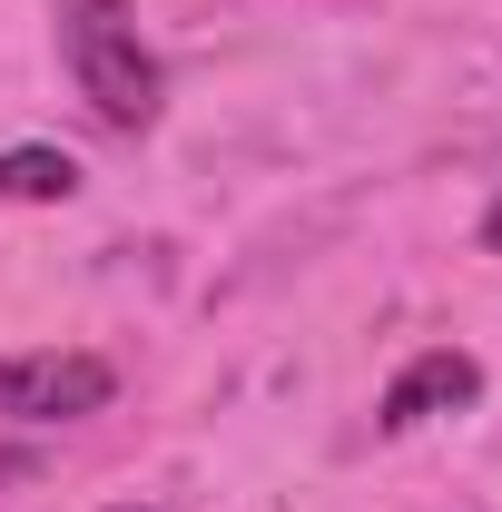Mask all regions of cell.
Instances as JSON below:
<instances>
[{
  "label": "cell",
  "instance_id": "cell-6",
  "mask_svg": "<svg viewBox=\"0 0 502 512\" xmlns=\"http://www.w3.org/2000/svg\"><path fill=\"white\" fill-rule=\"evenodd\" d=\"M119 512H148V503H119Z\"/></svg>",
  "mask_w": 502,
  "mask_h": 512
},
{
  "label": "cell",
  "instance_id": "cell-3",
  "mask_svg": "<svg viewBox=\"0 0 502 512\" xmlns=\"http://www.w3.org/2000/svg\"><path fill=\"white\" fill-rule=\"evenodd\" d=\"M483 394V365L463 355V345H434V355H414L404 375H394V394H384V434H414L424 414H453V404H473Z\"/></svg>",
  "mask_w": 502,
  "mask_h": 512
},
{
  "label": "cell",
  "instance_id": "cell-1",
  "mask_svg": "<svg viewBox=\"0 0 502 512\" xmlns=\"http://www.w3.org/2000/svg\"><path fill=\"white\" fill-rule=\"evenodd\" d=\"M60 50H69L79 99H89L109 128H148L158 119V60L138 50V20H128L119 0H69Z\"/></svg>",
  "mask_w": 502,
  "mask_h": 512
},
{
  "label": "cell",
  "instance_id": "cell-5",
  "mask_svg": "<svg viewBox=\"0 0 502 512\" xmlns=\"http://www.w3.org/2000/svg\"><path fill=\"white\" fill-rule=\"evenodd\" d=\"M483 247H493V256H502V197H493V217H483Z\"/></svg>",
  "mask_w": 502,
  "mask_h": 512
},
{
  "label": "cell",
  "instance_id": "cell-4",
  "mask_svg": "<svg viewBox=\"0 0 502 512\" xmlns=\"http://www.w3.org/2000/svg\"><path fill=\"white\" fill-rule=\"evenodd\" d=\"M79 188V158L69 148H0V197H69Z\"/></svg>",
  "mask_w": 502,
  "mask_h": 512
},
{
  "label": "cell",
  "instance_id": "cell-2",
  "mask_svg": "<svg viewBox=\"0 0 502 512\" xmlns=\"http://www.w3.org/2000/svg\"><path fill=\"white\" fill-rule=\"evenodd\" d=\"M109 394H119L109 355H10V365H0V414H20V424L99 414Z\"/></svg>",
  "mask_w": 502,
  "mask_h": 512
}]
</instances>
